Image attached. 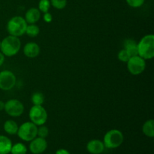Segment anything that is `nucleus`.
I'll return each instance as SVG.
<instances>
[{"label": "nucleus", "mask_w": 154, "mask_h": 154, "mask_svg": "<svg viewBox=\"0 0 154 154\" xmlns=\"http://www.w3.org/2000/svg\"><path fill=\"white\" fill-rule=\"evenodd\" d=\"M18 128L19 126H18L17 122L13 120H6L3 125V129H4L5 132L11 135H16L17 133Z\"/></svg>", "instance_id": "nucleus-16"}, {"label": "nucleus", "mask_w": 154, "mask_h": 154, "mask_svg": "<svg viewBox=\"0 0 154 154\" xmlns=\"http://www.w3.org/2000/svg\"><path fill=\"white\" fill-rule=\"evenodd\" d=\"M51 5L56 9L62 10L65 8L67 5V0H50Z\"/></svg>", "instance_id": "nucleus-22"}, {"label": "nucleus", "mask_w": 154, "mask_h": 154, "mask_svg": "<svg viewBox=\"0 0 154 154\" xmlns=\"http://www.w3.org/2000/svg\"><path fill=\"white\" fill-rule=\"evenodd\" d=\"M55 154H71L66 149H59L58 150H57Z\"/></svg>", "instance_id": "nucleus-27"}, {"label": "nucleus", "mask_w": 154, "mask_h": 154, "mask_svg": "<svg viewBox=\"0 0 154 154\" xmlns=\"http://www.w3.org/2000/svg\"><path fill=\"white\" fill-rule=\"evenodd\" d=\"M51 5L50 0H40L38 2V10L42 13L49 12Z\"/></svg>", "instance_id": "nucleus-21"}, {"label": "nucleus", "mask_w": 154, "mask_h": 154, "mask_svg": "<svg viewBox=\"0 0 154 154\" xmlns=\"http://www.w3.org/2000/svg\"><path fill=\"white\" fill-rule=\"evenodd\" d=\"M27 23L21 16H15L11 18L7 23V31L11 35L20 37L26 33Z\"/></svg>", "instance_id": "nucleus-3"}, {"label": "nucleus", "mask_w": 154, "mask_h": 154, "mask_svg": "<svg viewBox=\"0 0 154 154\" xmlns=\"http://www.w3.org/2000/svg\"><path fill=\"white\" fill-rule=\"evenodd\" d=\"M103 141L98 139H93L89 141L87 144V151L91 154H101L105 150Z\"/></svg>", "instance_id": "nucleus-12"}, {"label": "nucleus", "mask_w": 154, "mask_h": 154, "mask_svg": "<svg viewBox=\"0 0 154 154\" xmlns=\"http://www.w3.org/2000/svg\"><path fill=\"white\" fill-rule=\"evenodd\" d=\"M0 48H1V40H0Z\"/></svg>", "instance_id": "nucleus-30"}, {"label": "nucleus", "mask_w": 154, "mask_h": 154, "mask_svg": "<svg viewBox=\"0 0 154 154\" xmlns=\"http://www.w3.org/2000/svg\"><path fill=\"white\" fill-rule=\"evenodd\" d=\"M30 121L39 126L45 125L48 120V113L42 105H33L29 113Z\"/></svg>", "instance_id": "nucleus-6"}, {"label": "nucleus", "mask_w": 154, "mask_h": 154, "mask_svg": "<svg viewBox=\"0 0 154 154\" xmlns=\"http://www.w3.org/2000/svg\"><path fill=\"white\" fill-rule=\"evenodd\" d=\"M138 56L144 60H151L154 57V35L149 34L144 35L138 43Z\"/></svg>", "instance_id": "nucleus-2"}, {"label": "nucleus", "mask_w": 154, "mask_h": 154, "mask_svg": "<svg viewBox=\"0 0 154 154\" xmlns=\"http://www.w3.org/2000/svg\"><path fill=\"white\" fill-rule=\"evenodd\" d=\"M127 69L132 75H141L146 68V60L140 56L130 57L127 63Z\"/></svg>", "instance_id": "nucleus-8"}, {"label": "nucleus", "mask_w": 154, "mask_h": 154, "mask_svg": "<svg viewBox=\"0 0 154 154\" xmlns=\"http://www.w3.org/2000/svg\"><path fill=\"white\" fill-rule=\"evenodd\" d=\"M142 132L149 138L154 137V121L153 119L147 120L142 126Z\"/></svg>", "instance_id": "nucleus-17"}, {"label": "nucleus", "mask_w": 154, "mask_h": 154, "mask_svg": "<svg viewBox=\"0 0 154 154\" xmlns=\"http://www.w3.org/2000/svg\"><path fill=\"white\" fill-rule=\"evenodd\" d=\"M12 145L10 138L5 135H0V154L10 153Z\"/></svg>", "instance_id": "nucleus-15"}, {"label": "nucleus", "mask_w": 154, "mask_h": 154, "mask_svg": "<svg viewBox=\"0 0 154 154\" xmlns=\"http://www.w3.org/2000/svg\"><path fill=\"white\" fill-rule=\"evenodd\" d=\"M31 101L33 105H42L45 102V96L42 93L36 92L32 96Z\"/></svg>", "instance_id": "nucleus-20"}, {"label": "nucleus", "mask_w": 154, "mask_h": 154, "mask_svg": "<svg viewBox=\"0 0 154 154\" xmlns=\"http://www.w3.org/2000/svg\"><path fill=\"white\" fill-rule=\"evenodd\" d=\"M39 32H40V29L36 24H28L25 34L31 38H35L38 35Z\"/></svg>", "instance_id": "nucleus-18"}, {"label": "nucleus", "mask_w": 154, "mask_h": 154, "mask_svg": "<svg viewBox=\"0 0 154 154\" xmlns=\"http://www.w3.org/2000/svg\"><path fill=\"white\" fill-rule=\"evenodd\" d=\"M117 57H118V60L120 61L123 62V63H127L128 60L130 59V57L128 54L127 51L124 48L120 51V52L118 53V55H117Z\"/></svg>", "instance_id": "nucleus-24"}, {"label": "nucleus", "mask_w": 154, "mask_h": 154, "mask_svg": "<svg viewBox=\"0 0 154 154\" xmlns=\"http://www.w3.org/2000/svg\"><path fill=\"white\" fill-rule=\"evenodd\" d=\"M49 135V129L45 125H42L38 127L37 131V136L40 137L42 138H46Z\"/></svg>", "instance_id": "nucleus-23"}, {"label": "nucleus", "mask_w": 154, "mask_h": 154, "mask_svg": "<svg viewBox=\"0 0 154 154\" xmlns=\"http://www.w3.org/2000/svg\"><path fill=\"white\" fill-rule=\"evenodd\" d=\"M4 110L10 117H17L23 114L24 105L18 99H11L5 102Z\"/></svg>", "instance_id": "nucleus-7"}, {"label": "nucleus", "mask_w": 154, "mask_h": 154, "mask_svg": "<svg viewBox=\"0 0 154 154\" xmlns=\"http://www.w3.org/2000/svg\"><path fill=\"white\" fill-rule=\"evenodd\" d=\"M38 126L29 122H25L18 128L17 135L21 140L24 141H31L37 137Z\"/></svg>", "instance_id": "nucleus-5"}, {"label": "nucleus", "mask_w": 154, "mask_h": 154, "mask_svg": "<svg viewBox=\"0 0 154 154\" xmlns=\"http://www.w3.org/2000/svg\"><path fill=\"white\" fill-rule=\"evenodd\" d=\"M17 82L14 74L9 70H4L0 72V89L8 91L14 88Z\"/></svg>", "instance_id": "nucleus-9"}, {"label": "nucleus", "mask_w": 154, "mask_h": 154, "mask_svg": "<svg viewBox=\"0 0 154 154\" xmlns=\"http://www.w3.org/2000/svg\"><path fill=\"white\" fill-rule=\"evenodd\" d=\"M47 147H48V142L46 139L37 136L30 141L29 148L32 154H41L46 150Z\"/></svg>", "instance_id": "nucleus-10"}, {"label": "nucleus", "mask_w": 154, "mask_h": 154, "mask_svg": "<svg viewBox=\"0 0 154 154\" xmlns=\"http://www.w3.org/2000/svg\"><path fill=\"white\" fill-rule=\"evenodd\" d=\"M41 11L38 8H31L26 12L24 19L27 24H35L41 19Z\"/></svg>", "instance_id": "nucleus-13"}, {"label": "nucleus", "mask_w": 154, "mask_h": 154, "mask_svg": "<svg viewBox=\"0 0 154 154\" xmlns=\"http://www.w3.org/2000/svg\"><path fill=\"white\" fill-rule=\"evenodd\" d=\"M23 54L26 57L30 59H33L37 57L40 54V47L37 43L35 42H29L23 47Z\"/></svg>", "instance_id": "nucleus-11"}, {"label": "nucleus", "mask_w": 154, "mask_h": 154, "mask_svg": "<svg viewBox=\"0 0 154 154\" xmlns=\"http://www.w3.org/2000/svg\"><path fill=\"white\" fill-rule=\"evenodd\" d=\"M21 48V42L19 37L11 35L5 38L1 41L0 51L4 54L5 57H11L17 54Z\"/></svg>", "instance_id": "nucleus-1"}, {"label": "nucleus", "mask_w": 154, "mask_h": 154, "mask_svg": "<svg viewBox=\"0 0 154 154\" xmlns=\"http://www.w3.org/2000/svg\"><path fill=\"white\" fill-rule=\"evenodd\" d=\"M5 57L4 56V54L0 51V66H2L3 65L5 62Z\"/></svg>", "instance_id": "nucleus-28"}, {"label": "nucleus", "mask_w": 154, "mask_h": 154, "mask_svg": "<svg viewBox=\"0 0 154 154\" xmlns=\"http://www.w3.org/2000/svg\"><path fill=\"white\" fill-rule=\"evenodd\" d=\"M43 19L44 21L46 23H51L53 20V17L52 14L49 12H46V13H44V16H43Z\"/></svg>", "instance_id": "nucleus-26"}, {"label": "nucleus", "mask_w": 154, "mask_h": 154, "mask_svg": "<svg viewBox=\"0 0 154 154\" xmlns=\"http://www.w3.org/2000/svg\"><path fill=\"white\" fill-rule=\"evenodd\" d=\"M124 141V136L121 131L111 129L104 135L103 144L108 149H115L120 147Z\"/></svg>", "instance_id": "nucleus-4"}, {"label": "nucleus", "mask_w": 154, "mask_h": 154, "mask_svg": "<svg viewBox=\"0 0 154 154\" xmlns=\"http://www.w3.org/2000/svg\"><path fill=\"white\" fill-rule=\"evenodd\" d=\"M126 3L129 5L130 7L134 8H140L144 5L145 0H126Z\"/></svg>", "instance_id": "nucleus-25"}, {"label": "nucleus", "mask_w": 154, "mask_h": 154, "mask_svg": "<svg viewBox=\"0 0 154 154\" xmlns=\"http://www.w3.org/2000/svg\"><path fill=\"white\" fill-rule=\"evenodd\" d=\"M10 153L11 154H26L27 147L23 143H17L12 145Z\"/></svg>", "instance_id": "nucleus-19"}, {"label": "nucleus", "mask_w": 154, "mask_h": 154, "mask_svg": "<svg viewBox=\"0 0 154 154\" xmlns=\"http://www.w3.org/2000/svg\"><path fill=\"white\" fill-rule=\"evenodd\" d=\"M4 108H5V102L0 100V111L4 110Z\"/></svg>", "instance_id": "nucleus-29"}, {"label": "nucleus", "mask_w": 154, "mask_h": 154, "mask_svg": "<svg viewBox=\"0 0 154 154\" xmlns=\"http://www.w3.org/2000/svg\"><path fill=\"white\" fill-rule=\"evenodd\" d=\"M124 49L127 51L130 57L138 55V45L134 39L129 38L124 41Z\"/></svg>", "instance_id": "nucleus-14"}]
</instances>
